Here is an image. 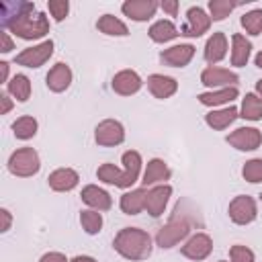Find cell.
Listing matches in <instances>:
<instances>
[{"label":"cell","mask_w":262,"mask_h":262,"mask_svg":"<svg viewBox=\"0 0 262 262\" xmlns=\"http://www.w3.org/2000/svg\"><path fill=\"white\" fill-rule=\"evenodd\" d=\"M0 20L4 31L14 33L20 39H41L49 33V18L43 12H37L33 2L12 0L0 4Z\"/></svg>","instance_id":"6da1fadb"},{"label":"cell","mask_w":262,"mask_h":262,"mask_svg":"<svg viewBox=\"0 0 262 262\" xmlns=\"http://www.w3.org/2000/svg\"><path fill=\"white\" fill-rule=\"evenodd\" d=\"M113 248L127 260H145L151 254V237L139 227H125L115 235Z\"/></svg>","instance_id":"7a4b0ae2"},{"label":"cell","mask_w":262,"mask_h":262,"mask_svg":"<svg viewBox=\"0 0 262 262\" xmlns=\"http://www.w3.org/2000/svg\"><path fill=\"white\" fill-rule=\"evenodd\" d=\"M190 231V219L188 213H184V205L178 203L174 209V215L170 217V221L166 225H162L156 233V244L160 248H172L176 246L180 239H184Z\"/></svg>","instance_id":"3957f363"},{"label":"cell","mask_w":262,"mask_h":262,"mask_svg":"<svg viewBox=\"0 0 262 262\" xmlns=\"http://www.w3.org/2000/svg\"><path fill=\"white\" fill-rule=\"evenodd\" d=\"M39 168H41V160L33 147H20V149L12 151V156L8 158V170L20 178L37 174Z\"/></svg>","instance_id":"277c9868"},{"label":"cell","mask_w":262,"mask_h":262,"mask_svg":"<svg viewBox=\"0 0 262 262\" xmlns=\"http://www.w3.org/2000/svg\"><path fill=\"white\" fill-rule=\"evenodd\" d=\"M229 219L235 223V225H248L256 219L258 215V207H256V201L248 194H239L235 196L231 203H229Z\"/></svg>","instance_id":"5b68a950"},{"label":"cell","mask_w":262,"mask_h":262,"mask_svg":"<svg viewBox=\"0 0 262 262\" xmlns=\"http://www.w3.org/2000/svg\"><path fill=\"white\" fill-rule=\"evenodd\" d=\"M53 55V41L47 39L39 45H33V47H27L25 51H20L16 57H14V63L18 66H25V68H39L43 66L49 57Z\"/></svg>","instance_id":"8992f818"},{"label":"cell","mask_w":262,"mask_h":262,"mask_svg":"<svg viewBox=\"0 0 262 262\" xmlns=\"http://www.w3.org/2000/svg\"><path fill=\"white\" fill-rule=\"evenodd\" d=\"M94 139L98 145H104V147H111V145H119L123 143L125 139V129L119 121L115 119H104L96 125L94 129Z\"/></svg>","instance_id":"52a82bcc"},{"label":"cell","mask_w":262,"mask_h":262,"mask_svg":"<svg viewBox=\"0 0 262 262\" xmlns=\"http://www.w3.org/2000/svg\"><path fill=\"white\" fill-rule=\"evenodd\" d=\"M211 27V16L201 6H190L186 12V23L180 29V35L184 37H201Z\"/></svg>","instance_id":"ba28073f"},{"label":"cell","mask_w":262,"mask_h":262,"mask_svg":"<svg viewBox=\"0 0 262 262\" xmlns=\"http://www.w3.org/2000/svg\"><path fill=\"white\" fill-rule=\"evenodd\" d=\"M201 82L209 88H229V86H235L239 82V78L235 72H229V70L217 68V66H209L203 70Z\"/></svg>","instance_id":"9c48e42d"},{"label":"cell","mask_w":262,"mask_h":262,"mask_svg":"<svg viewBox=\"0 0 262 262\" xmlns=\"http://www.w3.org/2000/svg\"><path fill=\"white\" fill-rule=\"evenodd\" d=\"M227 143L233 145L239 151H252L256 147H260L262 143V133L254 127H239L233 133L227 135Z\"/></svg>","instance_id":"30bf717a"},{"label":"cell","mask_w":262,"mask_h":262,"mask_svg":"<svg viewBox=\"0 0 262 262\" xmlns=\"http://www.w3.org/2000/svg\"><path fill=\"white\" fill-rule=\"evenodd\" d=\"M158 8H160V2H156V0H127L121 6L123 14L129 16L131 20H137V23L149 20Z\"/></svg>","instance_id":"8fae6325"},{"label":"cell","mask_w":262,"mask_h":262,"mask_svg":"<svg viewBox=\"0 0 262 262\" xmlns=\"http://www.w3.org/2000/svg\"><path fill=\"white\" fill-rule=\"evenodd\" d=\"M192 57H194V45H190V43H180V45H174L160 53V61L170 68H184V66H188V61Z\"/></svg>","instance_id":"7c38bea8"},{"label":"cell","mask_w":262,"mask_h":262,"mask_svg":"<svg viewBox=\"0 0 262 262\" xmlns=\"http://www.w3.org/2000/svg\"><path fill=\"white\" fill-rule=\"evenodd\" d=\"M211 250H213V239H211L207 233H196V235H192V237L180 248L182 256H186V258H190V260H205V258L211 254Z\"/></svg>","instance_id":"4fadbf2b"},{"label":"cell","mask_w":262,"mask_h":262,"mask_svg":"<svg viewBox=\"0 0 262 262\" xmlns=\"http://www.w3.org/2000/svg\"><path fill=\"white\" fill-rule=\"evenodd\" d=\"M141 84H143V80H141L139 74L133 72V70H121V72L115 74V78H113V90H115L117 94H121V96H131V94L139 92Z\"/></svg>","instance_id":"5bb4252c"},{"label":"cell","mask_w":262,"mask_h":262,"mask_svg":"<svg viewBox=\"0 0 262 262\" xmlns=\"http://www.w3.org/2000/svg\"><path fill=\"white\" fill-rule=\"evenodd\" d=\"M172 194V186L170 184H160L154 186L151 190H147V199H145V211L151 217H160L168 205V199Z\"/></svg>","instance_id":"9a60e30c"},{"label":"cell","mask_w":262,"mask_h":262,"mask_svg":"<svg viewBox=\"0 0 262 262\" xmlns=\"http://www.w3.org/2000/svg\"><path fill=\"white\" fill-rule=\"evenodd\" d=\"M80 196H82V201H84L90 209H94V211H108V209L113 207V199H111V194H108L104 188L96 186V184H88V186H84Z\"/></svg>","instance_id":"2e32d148"},{"label":"cell","mask_w":262,"mask_h":262,"mask_svg":"<svg viewBox=\"0 0 262 262\" xmlns=\"http://www.w3.org/2000/svg\"><path fill=\"white\" fill-rule=\"evenodd\" d=\"M47 182H49V188H53L57 192H68V190H72V188L78 186L80 176L72 168H57V170H53L49 174Z\"/></svg>","instance_id":"e0dca14e"},{"label":"cell","mask_w":262,"mask_h":262,"mask_svg":"<svg viewBox=\"0 0 262 262\" xmlns=\"http://www.w3.org/2000/svg\"><path fill=\"white\" fill-rule=\"evenodd\" d=\"M147 88L156 98L164 100V98H170L178 90V82L170 76H164V74H151L147 78Z\"/></svg>","instance_id":"ac0fdd59"},{"label":"cell","mask_w":262,"mask_h":262,"mask_svg":"<svg viewBox=\"0 0 262 262\" xmlns=\"http://www.w3.org/2000/svg\"><path fill=\"white\" fill-rule=\"evenodd\" d=\"M47 88L51 90V92H63L70 84H72V70H70V66L68 63H55L51 70H49V74H47Z\"/></svg>","instance_id":"d6986e66"},{"label":"cell","mask_w":262,"mask_h":262,"mask_svg":"<svg viewBox=\"0 0 262 262\" xmlns=\"http://www.w3.org/2000/svg\"><path fill=\"white\" fill-rule=\"evenodd\" d=\"M225 53H227V37H225V33H221V31L213 33L205 43V61L213 66V63L221 61L225 57Z\"/></svg>","instance_id":"ffe728a7"},{"label":"cell","mask_w":262,"mask_h":262,"mask_svg":"<svg viewBox=\"0 0 262 262\" xmlns=\"http://www.w3.org/2000/svg\"><path fill=\"white\" fill-rule=\"evenodd\" d=\"M196 98L205 106H219V104L235 100L237 98V88L229 86V88H219V90H211V92H201Z\"/></svg>","instance_id":"44dd1931"},{"label":"cell","mask_w":262,"mask_h":262,"mask_svg":"<svg viewBox=\"0 0 262 262\" xmlns=\"http://www.w3.org/2000/svg\"><path fill=\"white\" fill-rule=\"evenodd\" d=\"M237 117H239V111L235 106H225V108H219V111H211L205 117V121H207L209 127L221 131V129H227Z\"/></svg>","instance_id":"7402d4cb"},{"label":"cell","mask_w":262,"mask_h":262,"mask_svg":"<svg viewBox=\"0 0 262 262\" xmlns=\"http://www.w3.org/2000/svg\"><path fill=\"white\" fill-rule=\"evenodd\" d=\"M145 199H147L145 188H135L131 192H125L121 196V211L127 215H137L145 209Z\"/></svg>","instance_id":"603a6c76"},{"label":"cell","mask_w":262,"mask_h":262,"mask_svg":"<svg viewBox=\"0 0 262 262\" xmlns=\"http://www.w3.org/2000/svg\"><path fill=\"white\" fill-rule=\"evenodd\" d=\"M250 53H252V43L239 33L231 35V63L237 68L246 66L250 59Z\"/></svg>","instance_id":"cb8c5ba5"},{"label":"cell","mask_w":262,"mask_h":262,"mask_svg":"<svg viewBox=\"0 0 262 262\" xmlns=\"http://www.w3.org/2000/svg\"><path fill=\"white\" fill-rule=\"evenodd\" d=\"M147 35H149V39L156 41V43H168V41L176 39V37L180 35V31L176 29V25H174L172 20H164V18H162V20H158V23H154V25L149 27Z\"/></svg>","instance_id":"d4e9b609"},{"label":"cell","mask_w":262,"mask_h":262,"mask_svg":"<svg viewBox=\"0 0 262 262\" xmlns=\"http://www.w3.org/2000/svg\"><path fill=\"white\" fill-rule=\"evenodd\" d=\"M170 178V168H168V164L164 162V160H160V158H154V160H149L147 162V168H145V172H143V184L147 186V184H156V182H164V180H168Z\"/></svg>","instance_id":"484cf974"},{"label":"cell","mask_w":262,"mask_h":262,"mask_svg":"<svg viewBox=\"0 0 262 262\" xmlns=\"http://www.w3.org/2000/svg\"><path fill=\"white\" fill-rule=\"evenodd\" d=\"M96 176L98 180L106 182V184H115L119 188H129V182H127V176L123 170H119L115 164H102L98 170H96Z\"/></svg>","instance_id":"4316f807"},{"label":"cell","mask_w":262,"mask_h":262,"mask_svg":"<svg viewBox=\"0 0 262 262\" xmlns=\"http://www.w3.org/2000/svg\"><path fill=\"white\" fill-rule=\"evenodd\" d=\"M239 117L246 121H260L262 119V100L258 94L248 92L242 100V108H239Z\"/></svg>","instance_id":"83f0119b"},{"label":"cell","mask_w":262,"mask_h":262,"mask_svg":"<svg viewBox=\"0 0 262 262\" xmlns=\"http://www.w3.org/2000/svg\"><path fill=\"white\" fill-rule=\"evenodd\" d=\"M96 29H98L100 33H104V35H115V37H125V35H129L127 25H125L123 20H119L117 16H113V14H102V16L98 18V23H96Z\"/></svg>","instance_id":"f1b7e54d"},{"label":"cell","mask_w":262,"mask_h":262,"mask_svg":"<svg viewBox=\"0 0 262 262\" xmlns=\"http://www.w3.org/2000/svg\"><path fill=\"white\" fill-rule=\"evenodd\" d=\"M6 88H8V94L14 96L18 102L29 100V96H31V80L25 74L12 76V80L6 84Z\"/></svg>","instance_id":"f546056e"},{"label":"cell","mask_w":262,"mask_h":262,"mask_svg":"<svg viewBox=\"0 0 262 262\" xmlns=\"http://www.w3.org/2000/svg\"><path fill=\"white\" fill-rule=\"evenodd\" d=\"M123 164H125L123 172H125L127 182H129V186H131V184L137 182L139 172H141V156H139V151H135V149L125 151V154H123Z\"/></svg>","instance_id":"4dcf8cb0"},{"label":"cell","mask_w":262,"mask_h":262,"mask_svg":"<svg viewBox=\"0 0 262 262\" xmlns=\"http://www.w3.org/2000/svg\"><path fill=\"white\" fill-rule=\"evenodd\" d=\"M12 133H14L16 139H31V137H35V133H37V119L29 117V115L18 117L12 123Z\"/></svg>","instance_id":"1f68e13d"},{"label":"cell","mask_w":262,"mask_h":262,"mask_svg":"<svg viewBox=\"0 0 262 262\" xmlns=\"http://www.w3.org/2000/svg\"><path fill=\"white\" fill-rule=\"evenodd\" d=\"M80 223H82V227H84L86 233L94 235V233H98L100 227H102V215H100V211H94V209L82 211V213H80Z\"/></svg>","instance_id":"d6a6232c"},{"label":"cell","mask_w":262,"mask_h":262,"mask_svg":"<svg viewBox=\"0 0 262 262\" xmlns=\"http://www.w3.org/2000/svg\"><path fill=\"white\" fill-rule=\"evenodd\" d=\"M242 27L250 35H260L262 33V10L260 8H254V10L246 12L242 16Z\"/></svg>","instance_id":"836d02e7"},{"label":"cell","mask_w":262,"mask_h":262,"mask_svg":"<svg viewBox=\"0 0 262 262\" xmlns=\"http://www.w3.org/2000/svg\"><path fill=\"white\" fill-rule=\"evenodd\" d=\"M235 8L233 2L229 0H209V16L211 20H223L225 16H229V12Z\"/></svg>","instance_id":"e575fe53"},{"label":"cell","mask_w":262,"mask_h":262,"mask_svg":"<svg viewBox=\"0 0 262 262\" xmlns=\"http://www.w3.org/2000/svg\"><path fill=\"white\" fill-rule=\"evenodd\" d=\"M242 176L252 184L262 182V158H254V160L246 162L242 168Z\"/></svg>","instance_id":"d590c367"},{"label":"cell","mask_w":262,"mask_h":262,"mask_svg":"<svg viewBox=\"0 0 262 262\" xmlns=\"http://www.w3.org/2000/svg\"><path fill=\"white\" fill-rule=\"evenodd\" d=\"M47 8H49L53 20L61 23V20L68 16V12H70V2H68V0H49V2H47Z\"/></svg>","instance_id":"8d00e7d4"},{"label":"cell","mask_w":262,"mask_h":262,"mask_svg":"<svg viewBox=\"0 0 262 262\" xmlns=\"http://www.w3.org/2000/svg\"><path fill=\"white\" fill-rule=\"evenodd\" d=\"M229 260L231 262H254V252L248 246L235 244L229 248Z\"/></svg>","instance_id":"74e56055"},{"label":"cell","mask_w":262,"mask_h":262,"mask_svg":"<svg viewBox=\"0 0 262 262\" xmlns=\"http://www.w3.org/2000/svg\"><path fill=\"white\" fill-rule=\"evenodd\" d=\"M160 8L164 12H168L170 16H176L178 14V0H164V2H160Z\"/></svg>","instance_id":"f35d334b"},{"label":"cell","mask_w":262,"mask_h":262,"mask_svg":"<svg viewBox=\"0 0 262 262\" xmlns=\"http://www.w3.org/2000/svg\"><path fill=\"white\" fill-rule=\"evenodd\" d=\"M39 262H68V260H66V256L61 252H47V254L41 256Z\"/></svg>","instance_id":"ab89813d"},{"label":"cell","mask_w":262,"mask_h":262,"mask_svg":"<svg viewBox=\"0 0 262 262\" xmlns=\"http://www.w3.org/2000/svg\"><path fill=\"white\" fill-rule=\"evenodd\" d=\"M0 39H2V45H0V51L2 53H10L12 49H14V43H12V39H10V35L4 31L2 35H0Z\"/></svg>","instance_id":"60d3db41"},{"label":"cell","mask_w":262,"mask_h":262,"mask_svg":"<svg viewBox=\"0 0 262 262\" xmlns=\"http://www.w3.org/2000/svg\"><path fill=\"white\" fill-rule=\"evenodd\" d=\"M0 215H2V229H0V231H8V229H10V223H12L10 211H8V209H0Z\"/></svg>","instance_id":"b9f144b4"},{"label":"cell","mask_w":262,"mask_h":262,"mask_svg":"<svg viewBox=\"0 0 262 262\" xmlns=\"http://www.w3.org/2000/svg\"><path fill=\"white\" fill-rule=\"evenodd\" d=\"M0 102H2V108H0V115H6L10 108H12V100L6 96V94H2L0 96Z\"/></svg>","instance_id":"7bdbcfd3"},{"label":"cell","mask_w":262,"mask_h":262,"mask_svg":"<svg viewBox=\"0 0 262 262\" xmlns=\"http://www.w3.org/2000/svg\"><path fill=\"white\" fill-rule=\"evenodd\" d=\"M0 80L8 84V63L6 61H0Z\"/></svg>","instance_id":"ee69618b"},{"label":"cell","mask_w":262,"mask_h":262,"mask_svg":"<svg viewBox=\"0 0 262 262\" xmlns=\"http://www.w3.org/2000/svg\"><path fill=\"white\" fill-rule=\"evenodd\" d=\"M70 262H96V258H92V256H74Z\"/></svg>","instance_id":"f6af8a7d"},{"label":"cell","mask_w":262,"mask_h":262,"mask_svg":"<svg viewBox=\"0 0 262 262\" xmlns=\"http://www.w3.org/2000/svg\"><path fill=\"white\" fill-rule=\"evenodd\" d=\"M254 63H256V66H258V68L262 70V51H260V53H258V55L254 57Z\"/></svg>","instance_id":"bcb514c9"},{"label":"cell","mask_w":262,"mask_h":262,"mask_svg":"<svg viewBox=\"0 0 262 262\" xmlns=\"http://www.w3.org/2000/svg\"><path fill=\"white\" fill-rule=\"evenodd\" d=\"M256 94L260 96V100H262V80H258L256 82Z\"/></svg>","instance_id":"7dc6e473"},{"label":"cell","mask_w":262,"mask_h":262,"mask_svg":"<svg viewBox=\"0 0 262 262\" xmlns=\"http://www.w3.org/2000/svg\"><path fill=\"white\" fill-rule=\"evenodd\" d=\"M219 262H227V260H219Z\"/></svg>","instance_id":"c3c4849f"},{"label":"cell","mask_w":262,"mask_h":262,"mask_svg":"<svg viewBox=\"0 0 262 262\" xmlns=\"http://www.w3.org/2000/svg\"><path fill=\"white\" fill-rule=\"evenodd\" d=\"M260 201H262V192H260Z\"/></svg>","instance_id":"681fc988"}]
</instances>
